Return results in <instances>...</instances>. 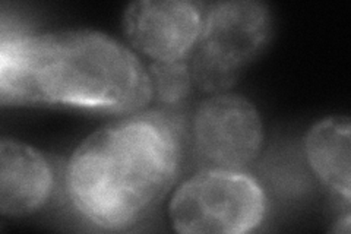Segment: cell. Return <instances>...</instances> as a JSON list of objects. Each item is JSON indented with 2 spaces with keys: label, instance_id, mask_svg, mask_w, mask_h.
I'll list each match as a JSON object with an SVG mask.
<instances>
[{
  "label": "cell",
  "instance_id": "1",
  "mask_svg": "<svg viewBox=\"0 0 351 234\" xmlns=\"http://www.w3.org/2000/svg\"><path fill=\"white\" fill-rule=\"evenodd\" d=\"M2 103L66 104L136 113L152 98L148 69L125 44L94 30L28 32L2 21Z\"/></svg>",
  "mask_w": 351,
  "mask_h": 234
},
{
  "label": "cell",
  "instance_id": "2",
  "mask_svg": "<svg viewBox=\"0 0 351 234\" xmlns=\"http://www.w3.org/2000/svg\"><path fill=\"white\" fill-rule=\"evenodd\" d=\"M183 159V126L167 110L136 111L85 138L66 164V192L106 230L135 224L167 194Z\"/></svg>",
  "mask_w": 351,
  "mask_h": 234
},
{
  "label": "cell",
  "instance_id": "3",
  "mask_svg": "<svg viewBox=\"0 0 351 234\" xmlns=\"http://www.w3.org/2000/svg\"><path fill=\"white\" fill-rule=\"evenodd\" d=\"M267 198L254 177L205 169L184 180L170 200L169 217L183 234H243L265 218Z\"/></svg>",
  "mask_w": 351,
  "mask_h": 234
},
{
  "label": "cell",
  "instance_id": "4",
  "mask_svg": "<svg viewBox=\"0 0 351 234\" xmlns=\"http://www.w3.org/2000/svg\"><path fill=\"white\" fill-rule=\"evenodd\" d=\"M271 14L255 0H227L202 12L199 40L192 50V81L204 91L226 90L241 66L255 59L271 36Z\"/></svg>",
  "mask_w": 351,
  "mask_h": 234
},
{
  "label": "cell",
  "instance_id": "5",
  "mask_svg": "<svg viewBox=\"0 0 351 234\" xmlns=\"http://www.w3.org/2000/svg\"><path fill=\"white\" fill-rule=\"evenodd\" d=\"M192 139L196 154L210 169L240 170L261 151L262 119L245 97L214 94L195 110Z\"/></svg>",
  "mask_w": 351,
  "mask_h": 234
},
{
  "label": "cell",
  "instance_id": "6",
  "mask_svg": "<svg viewBox=\"0 0 351 234\" xmlns=\"http://www.w3.org/2000/svg\"><path fill=\"white\" fill-rule=\"evenodd\" d=\"M202 12L191 0H136L125 9L122 27L132 46L154 62H176L195 49Z\"/></svg>",
  "mask_w": 351,
  "mask_h": 234
},
{
  "label": "cell",
  "instance_id": "7",
  "mask_svg": "<svg viewBox=\"0 0 351 234\" xmlns=\"http://www.w3.org/2000/svg\"><path fill=\"white\" fill-rule=\"evenodd\" d=\"M53 172L44 155L27 143L0 141V213L21 217L34 213L49 199Z\"/></svg>",
  "mask_w": 351,
  "mask_h": 234
},
{
  "label": "cell",
  "instance_id": "8",
  "mask_svg": "<svg viewBox=\"0 0 351 234\" xmlns=\"http://www.w3.org/2000/svg\"><path fill=\"white\" fill-rule=\"evenodd\" d=\"M304 151L317 177L350 204V119L331 116L317 121L306 133Z\"/></svg>",
  "mask_w": 351,
  "mask_h": 234
},
{
  "label": "cell",
  "instance_id": "9",
  "mask_svg": "<svg viewBox=\"0 0 351 234\" xmlns=\"http://www.w3.org/2000/svg\"><path fill=\"white\" fill-rule=\"evenodd\" d=\"M148 73L152 84V95L167 106L179 104L188 95L191 71L186 59L176 62H154Z\"/></svg>",
  "mask_w": 351,
  "mask_h": 234
}]
</instances>
